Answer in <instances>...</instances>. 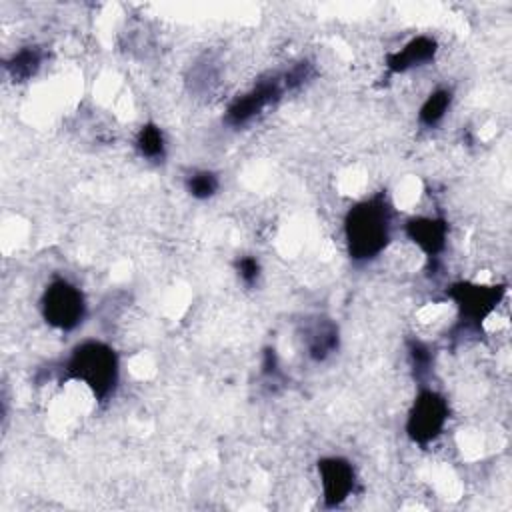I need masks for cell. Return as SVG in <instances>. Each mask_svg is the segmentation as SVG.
<instances>
[{
  "mask_svg": "<svg viewBox=\"0 0 512 512\" xmlns=\"http://www.w3.org/2000/svg\"><path fill=\"white\" fill-rule=\"evenodd\" d=\"M392 238V210L384 194L356 202L344 216V240L352 260L380 256Z\"/></svg>",
  "mask_w": 512,
  "mask_h": 512,
  "instance_id": "cell-1",
  "label": "cell"
},
{
  "mask_svg": "<svg viewBox=\"0 0 512 512\" xmlns=\"http://www.w3.org/2000/svg\"><path fill=\"white\" fill-rule=\"evenodd\" d=\"M220 188V180L210 170H196L186 178V192L196 200L212 198Z\"/></svg>",
  "mask_w": 512,
  "mask_h": 512,
  "instance_id": "cell-14",
  "label": "cell"
},
{
  "mask_svg": "<svg viewBox=\"0 0 512 512\" xmlns=\"http://www.w3.org/2000/svg\"><path fill=\"white\" fill-rule=\"evenodd\" d=\"M42 60H44V54L40 48L26 46L16 54H12V58L6 62V70L16 82H22L32 78L38 72V68L42 66Z\"/></svg>",
  "mask_w": 512,
  "mask_h": 512,
  "instance_id": "cell-13",
  "label": "cell"
},
{
  "mask_svg": "<svg viewBox=\"0 0 512 512\" xmlns=\"http://www.w3.org/2000/svg\"><path fill=\"white\" fill-rule=\"evenodd\" d=\"M448 414V402L440 392L432 388L420 390L406 416L408 438L420 446L434 442L442 434Z\"/></svg>",
  "mask_w": 512,
  "mask_h": 512,
  "instance_id": "cell-4",
  "label": "cell"
},
{
  "mask_svg": "<svg viewBox=\"0 0 512 512\" xmlns=\"http://www.w3.org/2000/svg\"><path fill=\"white\" fill-rule=\"evenodd\" d=\"M406 236L418 246L428 258H436L444 252L448 240V224L434 216H414L404 226Z\"/></svg>",
  "mask_w": 512,
  "mask_h": 512,
  "instance_id": "cell-8",
  "label": "cell"
},
{
  "mask_svg": "<svg viewBox=\"0 0 512 512\" xmlns=\"http://www.w3.org/2000/svg\"><path fill=\"white\" fill-rule=\"evenodd\" d=\"M304 342L310 358L322 362L338 348V328L332 320L318 318L304 330Z\"/></svg>",
  "mask_w": 512,
  "mask_h": 512,
  "instance_id": "cell-10",
  "label": "cell"
},
{
  "mask_svg": "<svg viewBox=\"0 0 512 512\" xmlns=\"http://www.w3.org/2000/svg\"><path fill=\"white\" fill-rule=\"evenodd\" d=\"M66 376L84 384L96 400H106L110 394H114L118 384V354L106 342L84 340L74 346L66 362Z\"/></svg>",
  "mask_w": 512,
  "mask_h": 512,
  "instance_id": "cell-2",
  "label": "cell"
},
{
  "mask_svg": "<svg viewBox=\"0 0 512 512\" xmlns=\"http://www.w3.org/2000/svg\"><path fill=\"white\" fill-rule=\"evenodd\" d=\"M506 288L502 284L456 282L448 288V298L456 304L460 320L468 324L484 322L502 302Z\"/></svg>",
  "mask_w": 512,
  "mask_h": 512,
  "instance_id": "cell-5",
  "label": "cell"
},
{
  "mask_svg": "<svg viewBox=\"0 0 512 512\" xmlns=\"http://www.w3.org/2000/svg\"><path fill=\"white\" fill-rule=\"evenodd\" d=\"M234 268H236V274L238 278L246 284V286H254L260 278V262L258 258L254 256H240L236 262H234Z\"/></svg>",
  "mask_w": 512,
  "mask_h": 512,
  "instance_id": "cell-16",
  "label": "cell"
},
{
  "mask_svg": "<svg viewBox=\"0 0 512 512\" xmlns=\"http://www.w3.org/2000/svg\"><path fill=\"white\" fill-rule=\"evenodd\" d=\"M40 310L48 326L70 332L82 324L86 316V298L76 284L66 278H56L44 288Z\"/></svg>",
  "mask_w": 512,
  "mask_h": 512,
  "instance_id": "cell-3",
  "label": "cell"
},
{
  "mask_svg": "<svg viewBox=\"0 0 512 512\" xmlns=\"http://www.w3.org/2000/svg\"><path fill=\"white\" fill-rule=\"evenodd\" d=\"M408 356H410V364H412L414 376L424 378L430 372V366H432L430 348L424 342H420V340H412L408 344Z\"/></svg>",
  "mask_w": 512,
  "mask_h": 512,
  "instance_id": "cell-15",
  "label": "cell"
},
{
  "mask_svg": "<svg viewBox=\"0 0 512 512\" xmlns=\"http://www.w3.org/2000/svg\"><path fill=\"white\" fill-rule=\"evenodd\" d=\"M284 82L278 76L264 78L258 84H254L250 90L240 94L230 102L224 114V122L232 128H240L250 124L256 116H260L270 104H274L282 92H284Z\"/></svg>",
  "mask_w": 512,
  "mask_h": 512,
  "instance_id": "cell-6",
  "label": "cell"
},
{
  "mask_svg": "<svg viewBox=\"0 0 512 512\" xmlns=\"http://www.w3.org/2000/svg\"><path fill=\"white\" fill-rule=\"evenodd\" d=\"M318 478L322 488V500L328 508H336L348 500L354 492L356 470L350 460L342 456H326L318 460Z\"/></svg>",
  "mask_w": 512,
  "mask_h": 512,
  "instance_id": "cell-7",
  "label": "cell"
},
{
  "mask_svg": "<svg viewBox=\"0 0 512 512\" xmlns=\"http://www.w3.org/2000/svg\"><path fill=\"white\" fill-rule=\"evenodd\" d=\"M436 52L438 44L432 36H416L386 56V68L390 74H404L432 62Z\"/></svg>",
  "mask_w": 512,
  "mask_h": 512,
  "instance_id": "cell-9",
  "label": "cell"
},
{
  "mask_svg": "<svg viewBox=\"0 0 512 512\" xmlns=\"http://www.w3.org/2000/svg\"><path fill=\"white\" fill-rule=\"evenodd\" d=\"M136 150L142 158L158 162L166 156V140H164V132L158 124L154 122H146L140 126L138 134H136Z\"/></svg>",
  "mask_w": 512,
  "mask_h": 512,
  "instance_id": "cell-11",
  "label": "cell"
},
{
  "mask_svg": "<svg viewBox=\"0 0 512 512\" xmlns=\"http://www.w3.org/2000/svg\"><path fill=\"white\" fill-rule=\"evenodd\" d=\"M452 104V92L448 88H438L428 94V98L422 102L418 110V122L426 128L438 126Z\"/></svg>",
  "mask_w": 512,
  "mask_h": 512,
  "instance_id": "cell-12",
  "label": "cell"
}]
</instances>
